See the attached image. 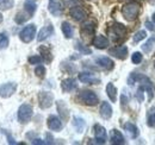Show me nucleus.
I'll return each mask as SVG.
<instances>
[{
  "label": "nucleus",
  "mask_w": 155,
  "mask_h": 145,
  "mask_svg": "<svg viewBox=\"0 0 155 145\" xmlns=\"http://www.w3.org/2000/svg\"><path fill=\"white\" fill-rule=\"evenodd\" d=\"M79 80L84 83H90V85H97L100 82L99 77H97L96 74H92V72H80L79 74Z\"/></svg>",
  "instance_id": "9"
},
{
  "label": "nucleus",
  "mask_w": 155,
  "mask_h": 145,
  "mask_svg": "<svg viewBox=\"0 0 155 145\" xmlns=\"http://www.w3.org/2000/svg\"><path fill=\"white\" fill-rule=\"evenodd\" d=\"M154 67H155V64H154Z\"/></svg>",
  "instance_id": "47"
},
{
  "label": "nucleus",
  "mask_w": 155,
  "mask_h": 145,
  "mask_svg": "<svg viewBox=\"0 0 155 145\" xmlns=\"http://www.w3.org/2000/svg\"><path fill=\"white\" fill-rule=\"evenodd\" d=\"M38 100L41 108H49L53 105L54 95L50 92H42V93H39Z\"/></svg>",
  "instance_id": "7"
},
{
  "label": "nucleus",
  "mask_w": 155,
  "mask_h": 145,
  "mask_svg": "<svg viewBox=\"0 0 155 145\" xmlns=\"http://www.w3.org/2000/svg\"><path fill=\"white\" fill-rule=\"evenodd\" d=\"M15 5L13 0H0V10H10Z\"/></svg>",
  "instance_id": "30"
},
{
  "label": "nucleus",
  "mask_w": 155,
  "mask_h": 145,
  "mask_svg": "<svg viewBox=\"0 0 155 145\" xmlns=\"http://www.w3.org/2000/svg\"><path fill=\"white\" fill-rule=\"evenodd\" d=\"M143 92H144V88H143L142 86H140L137 92H136V98H137V100H138L140 102L143 101Z\"/></svg>",
  "instance_id": "39"
},
{
  "label": "nucleus",
  "mask_w": 155,
  "mask_h": 145,
  "mask_svg": "<svg viewBox=\"0 0 155 145\" xmlns=\"http://www.w3.org/2000/svg\"><path fill=\"white\" fill-rule=\"evenodd\" d=\"M75 48H77V50H79L82 55H90L91 53H92L91 49H88L87 47L82 45L80 42H77V43H75Z\"/></svg>",
  "instance_id": "31"
},
{
  "label": "nucleus",
  "mask_w": 155,
  "mask_h": 145,
  "mask_svg": "<svg viewBox=\"0 0 155 145\" xmlns=\"http://www.w3.org/2000/svg\"><path fill=\"white\" fill-rule=\"evenodd\" d=\"M96 62H97L98 66H100L101 68H104V69H107V70H110V69H112L114 68V66H115V63H114V61L111 60V58H109V57H98L97 60H96Z\"/></svg>",
  "instance_id": "16"
},
{
  "label": "nucleus",
  "mask_w": 155,
  "mask_h": 145,
  "mask_svg": "<svg viewBox=\"0 0 155 145\" xmlns=\"http://www.w3.org/2000/svg\"><path fill=\"white\" fill-rule=\"evenodd\" d=\"M100 115L104 118V119H110L111 118V115H112V107L110 106V104L109 102H106V101H104L103 104H101V106H100Z\"/></svg>",
  "instance_id": "21"
},
{
  "label": "nucleus",
  "mask_w": 155,
  "mask_h": 145,
  "mask_svg": "<svg viewBox=\"0 0 155 145\" xmlns=\"http://www.w3.org/2000/svg\"><path fill=\"white\" fill-rule=\"evenodd\" d=\"M61 30L66 38H72L73 37V27L68 21H63L61 25Z\"/></svg>",
  "instance_id": "24"
},
{
  "label": "nucleus",
  "mask_w": 155,
  "mask_h": 145,
  "mask_svg": "<svg viewBox=\"0 0 155 145\" xmlns=\"http://www.w3.org/2000/svg\"><path fill=\"white\" fill-rule=\"evenodd\" d=\"M42 62V57L41 56H31L29 57V63L30 64H39Z\"/></svg>",
  "instance_id": "38"
},
{
  "label": "nucleus",
  "mask_w": 155,
  "mask_h": 145,
  "mask_svg": "<svg viewBox=\"0 0 155 145\" xmlns=\"http://www.w3.org/2000/svg\"><path fill=\"white\" fill-rule=\"evenodd\" d=\"M79 99L88 106H94L99 102L97 94L92 91H81L79 94Z\"/></svg>",
  "instance_id": "5"
},
{
  "label": "nucleus",
  "mask_w": 155,
  "mask_h": 145,
  "mask_svg": "<svg viewBox=\"0 0 155 145\" xmlns=\"http://www.w3.org/2000/svg\"><path fill=\"white\" fill-rule=\"evenodd\" d=\"M29 18H30V14H29V13L24 14L23 12H19V13L16 16V18H15V19H16V21H17L18 24H23L24 21H26Z\"/></svg>",
  "instance_id": "32"
},
{
  "label": "nucleus",
  "mask_w": 155,
  "mask_h": 145,
  "mask_svg": "<svg viewBox=\"0 0 155 145\" xmlns=\"http://www.w3.org/2000/svg\"><path fill=\"white\" fill-rule=\"evenodd\" d=\"M16 83L13 82H8V83H5V85H1L0 86V96L1 98H10L15 92H16Z\"/></svg>",
  "instance_id": "10"
},
{
  "label": "nucleus",
  "mask_w": 155,
  "mask_h": 145,
  "mask_svg": "<svg viewBox=\"0 0 155 145\" xmlns=\"http://www.w3.org/2000/svg\"><path fill=\"white\" fill-rule=\"evenodd\" d=\"M129 85L133 86L135 82H140V86H142L144 88V91L148 93V99L149 101H152V99L154 98V88H153V83L152 81L149 80V77L144 76V75H141V74H136L133 72L130 76H129V80H128Z\"/></svg>",
  "instance_id": "1"
},
{
  "label": "nucleus",
  "mask_w": 155,
  "mask_h": 145,
  "mask_svg": "<svg viewBox=\"0 0 155 145\" xmlns=\"http://www.w3.org/2000/svg\"><path fill=\"white\" fill-rule=\"evenodd\" d=\"M131 61L134 64H138L142 62V54L141 53H134L131 56Z\"/></svg>",
  "instance_id": "35"
},
{
  "label": "nucleus",
  "mask_w": 155,
  "mask_h": 145,
  "mask_svg": "<svg viewBox=\"0 0 155 145\" xmlns=\"http://www.w3.org/2000/svg\"><path fill=\"white\" fill-rule=\"evenodd\" d=\"M53 32H54V27H53V25H47V26H44V27L38 32L37 40H38V42H42V40L47 39L48 37L53 35Z\"/></svg>",
  "instance_id": "20"
},
{
  "label": "nucleus",
  "mask_w": 155,
  "mask_h": 145,
  "mask_svg": "<svg viewBox=\"0 0 155 145\" xmlns=\"http://www.w3.org/2000/svg\"><path fill=\"white\" fill-rule=\"evenodd\" d=\"M153 21L155 23V12H154V14H153Z\"/></svg>",
  "instance_id": "45"
},
{
  "label": "nucleus",
  "mask_w": 155,
  "mask_h": 145,
  "mask_svg": "<svg viewBox=\"0 0 155 145\" xmlns=\"http://www.w3.org/2000/svg\"><path fill=\"white\" fill-rule=\"evenodd\" d=\"M32 107L29 104H23L18 109V120L21 124L29 123L32 118Z\"/></svg>",
  "instance_id": "4"
},
{
  "label": "nucleus",
  "mask_w": 155,
  "mask_h": 145,
  "mask_svg": "<svg viewBox=\"0 0 155 145\" xmlns=\"http://www.w3.org/2000/svg\"><path fill=\"white\" fill-rule=\"evenodd\" d=\"M138 13H140V4H137V2H129V4L124 5L122 8L123 17L129 21L135 20L138 16Z\"/></svg>",
  "instance_id": "3"
},
{
  "label": "nucleus",
  "mask_w": 155,
  "mask_h": 145,
  "mask_svg": "<svg viewBox=\"0 0 155 145\" xmlns=\"http://www.w3.org/2000/svg\"><path fill=\"white\" fill-rule=\"evenodd\" d=\"M31 1H34V0H31Z\"/></svg>",
  "instance_id": "46"
},
{
  "label": "nucleus",
  "mask_w": 155,
  "mask_h": 145,
  "mask_svg": "<svg viewBox=\"0 0 155 145\" xmlns=\"http://www.w3.org/2000/svg\"><path fill=\"white\" fill-rule=\"evenodd\" d=\"M106 93H107V96L110 98V100L112 102H116L117 100V88L114 86V83H107L106 86Z\"/></svg>",
  "instance_id": "23"
},
{
  "label": "nucleus",
  "mask_w": 155,
  "mask_h": 145,
  "mask_svg": "<svg viewBox=\"0 0 155 145\" xmlns=\"http://www.w3.org/2000/svg\"><path fill=\"white\" fill-rule=\"evenodd\" d=\"M73 125H74V127L77 128V131L79 132V133L84 132L85 126H86L85 120H84V119H81V118H79V117H75V118L73 119Z\"/></svg>",
  "instance_id": "27"
},
{
  "label": "nucleus",
  "mask_w": 155,
  "mask_h": 145,
  "mask_svg": "<svg viewBox=\"0 0 155 145\" xmlns=\"http://www.w3.org/2000/svg\"><path fill=\"white\" fill-rule=\"evenodd\" d=\"M48 8H49V12L55 17H58L62 14V7H61V4L58 0H49Z\"/></svg>",
  "instance_id": "12"
},
{
  "label": "nucleus",
  "mask_w": 155,
  "mask_h": 145,
  "mask_svg": "<svg viewBox=\"0 0 155 145\" xmlns=\"http://www.w3.org/2000/svg\"><path fill=\"white\" fill-rule=\"evenodd\" d=\"M48 127L53 131H60L62 128V121L60 120V118L55 115H50L48 118Z\"/></svg>",
  "instance_id": "17"
},
{
  "label": "nucleus",
  "mask_w": 155,
  "mask_h": 145,
  "mask_svg": "<svg viewBox=\"0 0 155 145\" xmlns=\"http://www.w3.org/2000/svg\"><path fill=\"white\" fill-rule=\"evenodd\" d=\"M152 1H153V0H152Z\"/></svg>",
  "instance_id": "48"
},
{
  "label": "nucleus",
  "mask_w": 155,
  "mask_h": 145,
  "mask_svg": "<svg viewBox=\"0 0 155 145\" xmlns=\"http://www.w3.org/2000/svg\"><path fill=\"white\" fill-rule=\"evenodd\" d=\"M148 125L155 127V109L150 111V113H149V117H148Z\"/></svg>",
  "instance_id": "36"
},
{
  "label": "nucleus",
  "mask_w": 155,
  "mask_h": 145,
  "mask_svg": "<svg viewBox=\"0 0 155 145\" xmlns=\"http://www.w3.org/2000/svg\"><path fill=\"white\" fill-rule=\"evenodd\" d=\"M32 144H45V142H43L42 139H38V138H37V139H34V140H32Z\"/></svg>",
  "instance_id": "41"
},
{
  "label": "nucleus",
  "mask_w": 155,
  "mask_h": 145,
  "mask_svg": "<svg viewBox=\"0 0 155 145\" xmlns=\"http://www.w3.org/2000/svg\"><path fill=\"white\" fill-rule=\"evenodd\" d=\"M58 109L60 115L62 117V119L67 120L68 117H69V113H68V108H67V106H66V104L63 101H58Z\"/></svg>",
  "instance_id": "25"
},
{
  "label": "nucleus",
  "mask_w": 155,
  "mask_h": 145,
  "mask_svg": "<svg viewBox=\"0 0 155 145\" xmlns=\"http://www.w3.org/2000/svg\"><path fill=\"white\" fill-rule=\"evenodd\" d=\"M61 87L64 92H72L78 88V83L74 79H66L61 82Z\"/></svg>",
  "instance_id": "18"
},
{
  "label": "nucleus",
  "mask_w": 155,
  "mask_h": 145,
  "mask_svg": "<svg viewBox=\"0 0 155 145\" xmlns=\"http://www.w3.org/2000/svg\"><path fill=\"white\" fill-rule=\"evenodd\" d=\"M147 36V34H146V31H143V30H141V31H138V32H136L135 36L133 37V39H134V42L135 43H138V42H141L142 39H144Z\"/></svg>",
  "instance_id": "33"
},
{
  "label": "nucleus",
  "mask_w": 155,
  "mask_h": 145,
  "mask_svg": "<svg viewBox=\"0 0 155 145\" xmlns=\"http://www.w3.org/2000/svg\"><path fill=\"white\" fill-rule=\"evenodd\" d=\"M109 54L115 56L119 60H125L127 55H128V48L125 45H120V47H116L109 50Z\"/></svg>",
  "instance_id": "11"
},
{
  "label": "nucleus",
  "mask_w": 155,
  "mask_h": 145,
  "mask_svg": "<svg viewBox=\"0 0 155 145\" xmlns=\"http://www.w3.org/2000/svg\"><path fill=\"white\" fill-rule=\"evenodd\" d=\"M93 45L97 49H105L109 45V39L105 36H103V35H98L93 39Z\"/></svg>",
  "instance_id": "19"
},
{
  "label": "nucleus",
  "mask_w": 155,
  "mask_h": 145,
  "mask_svg": "<svg viewBox=\"0 0 155 145\" xmlns=\"http://www.w3.org/2000/svg\"><path fill=\"white\" fill-rule=\"evenodd\" d=\"M35 35H36V26H35L34 24H30V25L25 26V27L20 31L19 38H20V40L24 42V43H30V42L34 39Z\"/></svg>",
  "instance_id": "6"
},
{
  "label": "nucleus",
  "mask_w": 155,
  "mask_h": 145,
  "mask_svg": "<svg viewBox=\"0 0 155 145\" xmlns=\"http://www.w3.org/2000/svg\"><path fill=\"white\" fill-rule=\"evenodd\" d=\"M110 139H111V143L115 145H122L125 143V139H124V137H123V134L116 130V128H114L112 131H111V133H110Z\"/></svg>",
  "instance_id": "14"
},
{
  "label": "nucleus",
  "mask_w": 155,
  "mask_h": 145,
  "mask_svg": "<svg viewBox=\"0 0 155 145\" xmlns=\"http://www.w3.org/2000/svg\"><path fill=\"white\" fill-rule=\"evenodd\" d=\"M47 139H48V142H47V144H53V138H51V136H50V133H47Z\"/></svg>",
  "instance_id": "43"
},
{
  "label": "nucleus",
  "mask_w": 155,
  "mask_h": 145,
  "mask_svg": "<svg viewBox=\"0 0 155 145\" xmlns=\"http://www.w3.org/2000/svg\"><path fill=\"white\" fill-rule=\"evenodd\" d=\"M120 101H122V105H125L127 102H128V99H127V96L123 94L122 95V98H120Z\"/></svg>",
  "instance_id": "42"
},
{
  "label": "nucleus",
  "mask_w": 155,
  "mask_h": 145,
  "mask_svg": "<svg viewBox=\"0 0 155 145\" xmlns=\"http://www.w3.org/2000/svg\"><path fill=\"white\" fill-rule=\"evenodd\" d=\"M69 13H71V16L73 17V19L77 20V21H81V20H84V19L86 18V12H85L80 6H73V7L71 8Z\"/></svg>",
  "instance_id": "13"
},
{
  "label": "nucleus",
  "mask_w": 155,
  "mask_h": 145,
  "mask_svg": "<svg viewBox=\"0 0 155 145\" xmlns=\"http://www.w3.org/2000/svg\"><path fill=\"white\" fill-rule=\"evenodd\" d=\"M94 131V137H96V143L97 144H105L106 143V130L101 125H94L93 127Z\"/></svg>",
  "instance_id": "8"
},
{
  "label": "nucleus",
  "mask_w": 155,
  "mask_h": 145,
  "mask_svg": "<svg viewBox=\"0 0 155 145\" xmlns=\"http://www.w3.org/2000/svg\"><path fill=\"white\" fill-rule=\"evenodd\" d=\"M146 26H147V29H148V30H150V31H155V26L150 23V21H146Z\"/></svg>",
  "instance_id": "40"
},
{
  "label": "nucleus",
  "mask_w": 155,
  "mask_h": 145,
  "mask_svg": "<svg viewBox=\"0 0 155 145\" xmlns=\"http://www.w3.org/2000/svg\"><path fill=\"white\" fill-rule=\"evenodd\" d=\"M124 130L127 131V133L131 137V138H136L138 136V128L136 127V125H134L133 123H127L124 125Z\"/></svg>",
  "instance_id": "22"
},
{
  "label": "nucleus",
  "mask_w": 155,
  "mask_h": 145,
  "mask_svg": "<svg viewBox=\"0 0 155 145\" xmlns=\"http://www.w3.org/2000/svg\"><path fill=\"white\" fill-rule=\"evenodd\" d=\"M35 74H36L38 77H43V76L45 75V68H44L43 66H38V67H36V69H35Z\"/></svg>",
  "instance_id": "37"
},
{
  "label": "nucleus",
  "mask_w": 155,
  "mask_h": 145,
  "mask_svg": "<svg viewBox=\"0 0 155 145\" xmlns=\"http://www.w3.org/2000/svg\"><path fill=\"white\" fill-rule=\"evenodd\" d=\"M94 30H96V26L93 24V21H86L82 27H81V35L82 37H91L94 34Z\"/></svg>",
  "instance_id": "15"
},
{
  "label": "nucleus",
  "mask_w": 155,
  "mask_h": 145,
  "mask_svg": "<svg viewBox=\"0 0 155 145\" xmlns=\"http://www.w3.org/2000/svg\"><path fill=\"white\" fill-rule=\"evenodd\" d=\"M8 45V38L5 34H0V49H4Z\"/></svg>",
  "instance_id": "34"
},
{
  "label": "nucleus",
  "mask_w": 155,
  "mask_h": 145,
  "mask_svg": "<svg viewBox=\"0 0 155 145\" xmlns=\"http://www.w3.org/2000/svg\"><path fill=\"white\" fill-rule=\"evenodd\" d=\"M39 51H41V54H42V58H43L47 63L51 62L53 55L50 53V49H49V48H47V47H41V48H39Z\"/></svg>",
  "instance_id": "26"
},
{
  "label": "nucleus",
  "mask_w": 155,
  "mask_h": 145,
  "mask_svg": "<svg viewBox=\"0 0 155 145\" xmlns=\"http://www.w3.org/2000/svg\"><path fill=\"white\" fill-rule=\"evenodd\" d=\"M1 21H2V14L0 13V23H1Z\"/></svg>",
  "instance_id": "44"
},
{
  "label": "nucleus",
  "mask_w": 155,
  "mask_h": 145,
  "mask_svg": "<svg viewBox=\"0 0 155 145\" xmlns=\"http://www.w3.org/2000/svg\"><path fill=\"white\" fill-rule=\"evenodd\" d=\"M36 4L34 2V1H31V0H29V1H26L25 4H24V10L30 14V16H32L35 12H36Z\"/></svg>",
  "instance_id": "28"
},
{
  "label": "nucleus",
  "mask_w": 155,
  "mask_h": 145,
  "mask_svg": "<svg viewBox=\"0 0 155 145\" xmlns=\"http://www.w3.org/2000/svg\"><path fill=\"white\" fill-rule=\"evenodd\" d=\"M155 43V35L154 36H152L143 45H142V50L144 51V53H149L150 50H152V48H153V45H154Z\"/></svg>",
  "instance_id": "29"
},
{
  "label": "nucleus",
  "mask_w": 155,
  "mask_h": 145,
  "mask_svg": "<svg viewBox=\"0 0 155 145\" xmlns=\"http://www.w3.org/2000/svg\"><path fill=\"white\" fill-rule=\"evenodd\" d=\"M107 34L112 42H119L124 39V37L127 35V29L122 24H114L107 29Z\"/></svg>",
  "instance_id": "2"
}]
</instances>
